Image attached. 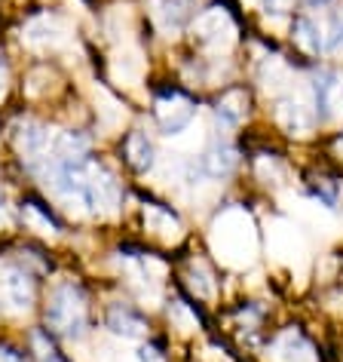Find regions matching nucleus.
<instances>
[{"mask_svg": "<svg viewBox=\"0 0 343 362\" xmlns=\"http://www.w3.org/2000/svg\"><path fill=\"white\" fill-rule=\"evenodd\" d=\"M13 144L25 157H43L49 148V132H47V126H40L34 120H19L13 126Z\"/></svg>", "mask_w": 343, "mask_h": 362, "instance_id": "obj_7", "label": "nucleus"}, {"mask_svg": "<svg viewBox=\"0 0 343 362\" xmlns=\"http://www.w3.org/2000/svg\"><path fill=\"white\" fill-rule=\"evenodd\" d=\"M276 123L282 126L288 135L303 139V135L313 132L315 114L301 102V98H279V102H276Z\"/></svg>", "mask_w": 343, "mask_h": 362, "instance_id": "obj_6", "label": "nucleus"}, {"mask_svg": "<svg viewBox=\"0 0 343 362\" xmlns=\"http://www.w3.org/2000/svg\"><path fill=\"white\" fill-rule=\"evenodd\" d=\"M144 221H148V230H153L162 240H178L181 237V224L172 212H166L162 206H144Z\"/></svg>", "mask_w": 343, "mask_h": 362, "instance_id": "obj_15", "label": "nucleus"}, {"mask_svg": "<svg viewBox=\"0 0 343 362\" xmlns=\"http://www.w3.org/2000/svg\"><path fill=\"white\" fill-rule=\"evenodd\" d=\"M0 95H4V71H0Z\"/></svg>", "mask_w": 343, "mask_h": 362, "instance_id": "obj_29", "label": "nucleus"}, {"mask_svg": "<svg viewBox=\"0 0 343 362\" xmlns=\"http://www.w3.org/2000/svg\"><path fill=\"white\" fill-rule=\"evenodd\" d=\"M153 114H157V123H160L162 132L178 135L181 129L191 126L196 107H193L191 98L181 95V93H166V95H160L157 102H153Z\"/></svg>", "mask_w": 343, "mask_h": 362, "instance_id": "obj_3", "label": "nucleus"}, {"mask_svg": "<svg viewBox=\"0 0 343 362\" xmlns=\"http://www.w3.org/2000/svg\"><path fill=\"white\" fill-rule=\"evenodd\" d=\"M0 362H25V356L19 350L6 347V344H0Z\"/></svg>", "mask_w": 343, "mask_h": 362, "instance_id": "obj_24", "label": "nucleus"}, {"mask_svg": "<svg viewBox=\"0 0 343 362\" xmlns=\"http://www.w3.org/2000/svg\"><path fill=\"white\" fill-rule=\"evenodd\" d=\"M328 47L334 52H343V16H337L331 25V37H328Z\"/></svg>", "mask_w": 343, "mask_h": 362, "instance_id": "obj_22", "label": "nucleus"}, {"mask_svg": "<svg viewBox=\"0 0 343 362\" xmlns=\"http://www.w3.org/2000/svg\"><path fill=\"white\" fill-rule=\"evenodd\" d=\"M22 221L28 224L34 233H43V237H56V233H59L56 221H52L49 215L43 212L40 206H34V203H25V206H22Z\"/></svg>", "mask_w": 343, "mask_h": 362, "instance_id": "obj_18", "label": "nucleus"}, {"mask_svg": "<svg viewBox=\"0 0 343 362\" xmlns=\"http://www.w3.org/2000/svg\"><path fill=\"white\" fill-rule=\"evenodd\" d=\"M138 362H166V359H162V353L157 347H141L138 350Z\"/></svg>", "mask_w": 343, "mask_h": 362, "instance_id": "obj_23", "label": "nucleus"}, {"mask_svg": "<svg viewBox=\"0 0 343 362\" xmlns=\"http://www.w3.org/2000/svg\"><path fill=\"white\" fill-rule=\"evenodd\" d=\"M260 4H264V10H273V13H279V10H285V6L291 4V0H260Z\"/></svg>", "mask_w": 343, "mask_h": 362, "instance_id": "obj_26", "label": "nucleus"}, {"mask_svg": "<svg viewBox=\"0 0 343 362\" xmlns=\"http://www.w3.org/2000/svg\"><path fill=\"white\" fill-rule=\"evenodd\" d=\"M273 359L276 362H313V347L306 338L294 329H285L273 344Z\"/></svg>", "mask_w": 343, "mask_h": 362, "instance_id": "obj_9", "label": "nucleus"}, {"mask_svg": "<svg viewBox=\"0 0 343 362\" xmlns=\"http://www.w3.org/2000/svg\"><path fill=\"white\" fill-rule=\"evenodd\" d=\"M123 153H126V163H129L135 172L153 169V144L144 132H129V139L123 144Z\"/></svg>", "mask_w": 343, "mask_h": 362, "instance_id": "obj_12", "label": "nucleus"}, {"mask_svg": "<svg viewBox=\"0 0 343 362\" xmlns=\"http://www.w3.org/2000/svg\"><path fill=\"white\" fill-rule=\"evenodd\" d=\"M334 148H337V153H343V135L337 139V144H334Z\"/></svg>", "mask_w": 343, "mask_h": 362, "instance_id": "obj_28", "label": "nucleus"}, {"mask_svg": "<svg viewBox=\"0 0 343 362\" xmlns=\"http://www.w3.org/2000/svg\"><path fill=\"white\" fill-rule=\"evenodd\" d=\"M34 347H37V353H40V356L43 359H49L52 356V347H49V344H47V338H43V334L37 332V334H34Z\"/></svg>", "mask_w": 343, "mask_h": 362, "instance_id": "obj_25", "label": "nucleus"}, {"mask_svg": "<svg viewBox=\"0 0 343 362\" xmlns=\"http://www.w3.org/2000/svg\"><path fill=\"white\" fill-rule=\"evenodd\" d=\"M47 322L65 338H80L86 325V301L77 286H59L49 298Z\"/></svg>", "mask_w": 343, "mask_h": 362, "instance_id": "obj_1", "label": "nucleus"}, {"mask_svg": "<svg viewBox=\"0 0 343 362\" xmlns=\"http://www.w3.org/2000/svg\"><path fill=\"white\" fill-rule=\"evenodd\" d=\"M187 283H191V288L200 298H212L215 295V283H212V274L205 270V264H200V261H193L191 264V274H187Z\"/></svg>", "mask_w": 343, "mask_h": 362, "instance_id": "obj_19", "label": "nucleus"}, {"mask_svg": "<svg viewBox=\"0 0 343 362\" xmlns=\"http://www.w3.org/2000/svg\"><path fill=\"white\" fill-rule=\"evenodd\" d=\"M215 114H218V120H224V123L239 126L248 117V93L246 89H227V93L218 98V105H215Z\"/></svg>", "mask_w": 343, "mask_h": 362, "instance_id": "obj_11", "label": "nucleus"}, {"mask_svg": "<svg viewBox=\"0 0 343 362\" xmlns=\"http://www.w3.org/2000/svg\"><path fill=\"white\" fill-rule=\"evenodd\" d=\"M328 117H340V120H343V80L340 77H334V86H331Z\"/></svg>", "mask_w": 343, "mask_h": 362, "instance_id": "obj_21", "label": "nucleus"}, {"mask_svg": "<svg viewBox=\"0 0 343 362\" xmlns=\"http://www.w3.org/2000/svg\"><path fill=\"white\" fill-rule=\"evenodd\" d=\"M0 298H4V304L10 307L13 313H25L31 310L34 304V283L31 276L25 274V270H4V276H0Z\"/></svg>", "mask_w": 343, "mask_h": 362, "instance_id": "obj_4", "label": "nucleus"}, {"mask_svg": "<svg viewBox=\"0 0 343 362\" xmlns=\"http://www.w3.org/2000/svg\"><path fill=\"white\" fill-rule=\"evenodd\" d=\"M153 19L162 31H178L187 19V10L181 0H153Z\"/></svg>", "mask_w": 343, "mask_h": 362, "instance_id": "obj_16", "label": "nucleus"}, {"mask_svg": "<svg viewBox=\"0 0 343 362\" xmlns=\"http://www.w3.org/2000/svg\"><path fill=\"white\" fill-rule=\"evenodd\" d=\"M61 37H65V28L49 19V16H40V19H34L28 28H25V40L31 43V47H56V43H61Z\"/></svg>", "mask_w": 343, "mask_h": 362, "instance_id": "obj_13", "label": "nucleus"}, {"mask_svg": "<svg viewBox=\"0 0 343 362\" xmlns=\"http://www.w3.org/2000/svg\"><path fill=\"white\" fill-rule=\"evenodd\" d=\"M306 4H310V6H313V10H322V6H331V4H334V0H306Z\"/></svg>", "mask_w": 343, "mask_h": 362, "instance_id": "obj_27", "label": "nucleus"}, {"mask_svg": "<svg viewBox=\"0 0 343 362\" xmlns=\"http://www.w3.org/2000/svg\"><path fill=\"white\" fill-rule=\"evenodd\" d=\"M89 151V139L80 132H61L56 141H52V153L56 160H80Z\"/></svg>", "mask_w": 343, "mask_h": 362, "instance_id": "obj_17", "label": "nucleus"}, {"mask_svg": "<svg viewBox=\"0 0 343 362\" xmlns=\"http://www.w3.org/2000/svg\"><path fill=\"white\" fill-rule=\"evenodd\" d=\"M43 362H61V359H56V356H49V359H43Z\"/></svg>", "mask_w": 343, "mask_h": 362, "instance_id": "obj_30", "label": "nucleus"}, {"mask_svg": "<svg viewBox=\"0 0 343 362\" xmlns=\"http://www.w3.org/2000/svg\"><path fill=\"white\" fill-rule=\"evenodd\" d=\"M107 329H111L114 334H120V338L138 341V338H144V334H148V322H144L141 316L132 310V307L114 304L111 310H107Z\"/></svg>", "mask_w": 343, "mask_h": 362, "instance_id": "obj_8", "label": "nucleus"}, {"mask_svg": "<svg viewBox=\"0 0 343 362\" xmlns=\"http://www.w3.org/2000/svg\"><path fill=\"white\" fill-rule=\"evenodd\" d=\"M196 34H200L203 43H209V47H230L233 43V34H236V25L227 16L224 6H212V10H205L200 19H196Z\"/></svg>", "mask_w": 343, "mask_h": 362, "instance_id": "obj_5", "label": "nucleus"}, {"mask_svg": "<svg viewBox=\"0 0 343 362\" xmlns=\"http://www.w3.org/2000/svg\"><path fill=\"white\" fill-rule=\"evenodd\" d=\"M291 37H294V47H301L306 56H319V52L325 49V37H322L319 25H315L313 19H306V16L294 19V25H291Z\"/></svg>", "mask_w": 343, "mask_h": 362, "instance_id": "obj_14", "label": "nucleus"}, {"mask_svg": "<svg viewBox=\"0 0 343 362\" xmlns=\"http://www.w3.org/2000/svg\"><path fill=\"white\" fill-rule=\"evenodd\" d=\"M86 212L89 215H114L120 206V187H116L114 175L102 166L86 160Z\"/></svg>", "mask_w": 343, "mask_h": 362, "instance_id": "obj_2", "label": "nucleus"}, {"mask_svg": "<svg viewBox=\"0 0 343 362\" xmlns=\"http://www.w3.org/2000/svg\"><path fill=\"white\" fill-rule=\"evenodd\" d=\"M169 316H172V320H175L178 325H181V332H193V329H196V316L187 313V307H184L181 301H175V304H172Z\"/></svg>", "mask_w": 343, "mask_h": 362, "instance_id": "obj_20", "label": "nucleus"}, {"mask_svg": "<svg viewBox=\"0 0 343 362\" xmlns=\"http://www.w3.org/2000/svg\"><path fill=\"white\" fill-rule=\"evenodd\" d=\"M239 166V151L233 148V144H215V148L205 151L203 157V172L212 178H227L233 169Z\"/></svg>", "mask_w": 343, "mask_h": 362, "instance_id": "obj_10", "label": "nucleus"}]
</instances>
